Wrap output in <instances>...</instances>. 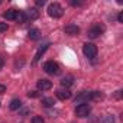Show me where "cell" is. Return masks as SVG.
I'll use <instances>...</instances> for the list:
<instances>
[{"label": "cell", "mask_w": 123, "mask_h": 123, "mask_svg": "<svg viewBox=\"0 0 123 123\" xmlns=\"http://www.w3.org/2000/svg\"><path fill=\"white\" fill-rule=\"evenodd\" d=\"M32 123H45V120L41 116H33L32 117Z\"/></svg>", "instance_id": "obj_17"}, {"label": "cell", "mask_w": 123, "mask_h": 123, "mask_svg": "<svg viewBox=\"0 0 123 123\" xmlns=\"http://www.w3.org/2000/svg\"><path fill=\"white\" fill-rule=\"evenodd\" d=\"M119 22H123V13L122 12L119 13Z\"/></svg>", "instance_id": "obj_22"}, {"label": "cell", "mask_w": 123, "mask_h": 123, "mask_svg": "<svg viewBox=\"0 0 123 123\" xmlns=\"http://www.w3.org/2000/svg\"><path fill=\"white\" fill-rule=\"evenodd\" d=\"M103 32H104V26H101V25H94V26L88 31V38L94 39V38L100 36Z\"/></svg>", "instance_id": "obj_5"}, {"label": "cell", "mask_w": 123, "mask_h": 123, "mask_svg": "<svg viewBox=\"0 0 123 123\" xmlns=\"http://www.w3.org/2000/svg\"><path fill=\"white\" fill-rule=\"evenodd\" d=\"M3 18L7 19V20H15V19L18 18V12L13 10V9H10V10H7V12L3 13Z\"/></svg>", "instance_id": "obj_9"}, {"label": "cell", "mask_w": 123, "mask_h": 123, "mask_svg": "<svg viewBox=\"0 0 123 123\" xmlns=\"http://www.w3.org/2000/svg\"><path fill=\"white\" fill-rule=\"evenodd\" d=\"M88 98L93 100V101H100V100L103 98V94H101L100 91H93V93L88 94Z\"/></svg>", "instance_id": "obj_11"}, {"label": "cell", "mask_w": 123, "mask_h": 123, "mask_svg": "<svg viewBox=\"0 0 123 123\" xmlns=\"http://www.w3.org/2000/svg\"><path fill=\"white\" fill-rule=\"evenodd\" d=\"M39 16V12L36 10V9H31L29 12H28V18L31 19V20H33V19H36Z\"/></svg>", "instance_id": "obj_16"}, {"label": "cell", "mask_w": 123, "mask_h": 123, "mask_svg": "<svg viewBox=\"0 0 123 123\" xmlns=\"http://www.w3.org/2000/svg\"><path fill=\"white\" fill-rule=\"evenodd\" d=\"M62 12H64V9L61 7V5H58V3H51L48 6V15L51 18H61L62 16Z\"/></svg>", "instance_id": "obj_1"}, {"label": "cell", "mask_w": 123, "mask_h": 123, "mask_svg": "<svg viewBox=\"0 0 123 123\" xmlns=\"http://www.w3.org/2000/svg\"><path fill=\"white\" fill-rule=\"evenodd\" d=\"M2 67H3V61H2V59H0V68H2Z\"/></svg>", "instance_id": "obj_24"}, {"label": "cell", "mask_w": 123, "mask_h": 123, "mask_svg": "<svg viewBox=\"0 0 123 123\" xmlns=\"http://www.w3.org/2000/svg\"><path fill=\"white\" fill-rule=\"evenodd\" d=\"M16 20L22 23V22L25 20V15H23V13H19V12H18V18H16Z\"/></svg>", "instance_id": "obj_19"}, {"label": "cell", "mask_w": 123, "mask_h": 123, "mask_svg": "<svg viewBox=\"0 0 123 123\" xmlns=\"http://www.w3.org/2000/svg\"><path fill=\"white\" fill-rule=\"evenodd\" d=\"M65 33L67 35H71V36H74V35H78L80 33V28L77 26V25H68V26H65Z\"/></svg>", "instance_id": "obj_7"}, {"label": "cell", "mask_w": 123, "mask_h": 123, "mask_svg": "<svg viewBox=\"0 0 123 123\" xmlns=\"http://www.w3.org/2000/svg\"><path fill=\"white\" fill-rule=\"evenodd\" d=\"M28 36H29L31 39L36 41V39H39V38H41V32H39L38 29H31V31L28 32Z\"/></svg>", "instance_id": "obj_12"}, {"label": "cell", "mask_w": 123, "mask_h": 123, "mask_svg": "<svg viewBox=\"0 0 123 123\" xmlns=\"http://www.w3.org/2000/svg\"><path fill=\"white\" fill-rule=\"evenodd\" d=\"M61 86H62V87H70V86H73V77H71V75L64 77L62 80H61Z\"/></svg>", "instance_id": "obj_13"}, {"label": "cell", "mask_w": 123, "mask_h": 123, "mask_svg": "<svg viewBox=\"0 0 123 123\" xmlns=\"http://www.w3.org/2000/svg\"><path fill=\"white\" fill-rule=\"evenodd\" d=\"M48 49V45H43V46H41L39 49H38V52H36V55H35V58H33V62H38V61L41 59V56L43 55V52Z\"/></svg>", "instance_id": "obj_10"}, {"label": "cell", "mask_w": 123, "mask_h": 123, "mask_svg": "<svg viewBox=\"0 0 123 123\" xmlns=\"http://www.w3.org/2000/svg\"><path fill=\"white\" fill-rule=\"evenodd\" d=\"M43 3H45V2H43V0H38V2H36V5H38V6H42Z\"/></svg>", "instance_id": "obj_23"}, {"label": "cell", "mask_w": 123, "mask_h": 123, "mask_svg": "<svg viewBox=\"0 0 123 123\" xmlns=\"http://www.w3.org/2000/svg\"><path fill=\"white\" fill-rule=\"evenodd\" d=\"M5 91H6V87H5L3 84H0V94H3Z\"/></svg>", "instance_id": "obj_21"}, {"label": "cell", "mask_w": 123, "mask_h": 123, "mask_svg": "<svg viewBox=\"0 0 123 123\" xmlns=\"http://www.w3.org/2000/svg\"><path fill=\"white\" fill-rule=\"evenodd\" d=\"M22 106V101L20 100H18V98H15V100H12V103H10V110H18L19 107Z\"/></svg>", "instance_id": "obj_15"}, {"label": "cell", "mask_w": 123, "mask_h": 123, "mask_svg": "<svg viewBox=\"0 0 123 123\" xmlns=\"http://www.w3.org/2000/svg\"><path fill=\"white\" fill-rule=\"evenodd\" d=\"M55 94H56V97H58L59 100H68V98L71 97V93H70L67 88H65V90H58Z\"/></svg>", "instance_id": "obj_8"}, {"label": "cell", "mask_w": 123, "mask_h": 123, "mask_svg": "<svg viewBox=\"0 0 123 123\" xmlns=\"http://www.w3.org/2000/svg\"><path fill=\"white\" fill-rule=\"evenodd\" d=\"M43 70H45L48 74H51V75L59 74V65H58L56 62H54V61H48V62H45Z\"/></svg>", "instance_id": "obj_2"}, {"label": "cell", "mask_w": 123, "mask_h": 123, "mask_svg": "<svg viewBox=\"0 0 123 123\" xmlns=\"http://www.w3.org/2000/svg\"><path fill=\"white\" fill-rule=\"evenodd\" d=\"M83 52H84V55L86 56H88V58H94L96 55H97V46L94 45V43H84V46H83Z\"/></svg>", "instance_id": "obj_3"}, {"label": "cell", "mask_w": 123, "mask_h": 123, "mask_svg": "<svg viewBox=\"0 0 123 123\" xmlns=\"http://www.w3.org/2000/svg\"><path fill=\"white\" fill-rule=\"evenodd\" d=\"M42 104H43L45 107H51V106L55 104V100H54L52 97H45V98H42Z\"/></svg>", "instance_id": "obj_14"}, {"label": "cell", "mask_w": 123, "mask_h": 123, "mask_svg": "<svg viewBox=\"0 0 123 123\" xmlns=\"http://www.w3.org/2000/svg\"><path fill=\"white\" fill-rule=\"evenodd\" d=\"M90 111H91V106L87 104V103H83V104H80V106L75 109V114H77L78 117H86V116H88Z\"/></svg>", "instance_id": "obj_4"}, {"label": "cell", "mask_w": 123, "mask_h": 123, "mask_svg": "<svg viewBox=\"0 0 123 123\" xmlns=\"http://www.w3.org/2000/svg\"><path fill=\"white\" fill-rule=\"evenodd\" d=\"M7 31V23H3V22H0V33Z\"/></svg>", "instance_id": "obj_18"}, {"label": "cell", "mask_w": 123, "mask_h": 123, "mask_svg": "<svg viewBox=\"0 0 123 123\" xmlns=\"http://www.w3.org/2000/svg\"><path fill=\"white\" fill-rule=\"evenodd\" d=\"M38 88L42 90V91L51 90L52 88V81H49V80H39L38 81Z\"/></svg>", "instance_id": "obj_6"}, {"label": "cell", "mask_w": 123, "mask_h": 123, "mask_svg": "<svg viewBox=\"0 0 123 123\" xmlns=\"http://www.w3.org/2000/svg\"><path fill=\"white\" fill-rule=\"evenodd\" d=\"M28 96H29V97H32V98H36V97H39V93H38V91H31Z\"/></svg>", "instance_id": "obj_20"}]
</instances>
